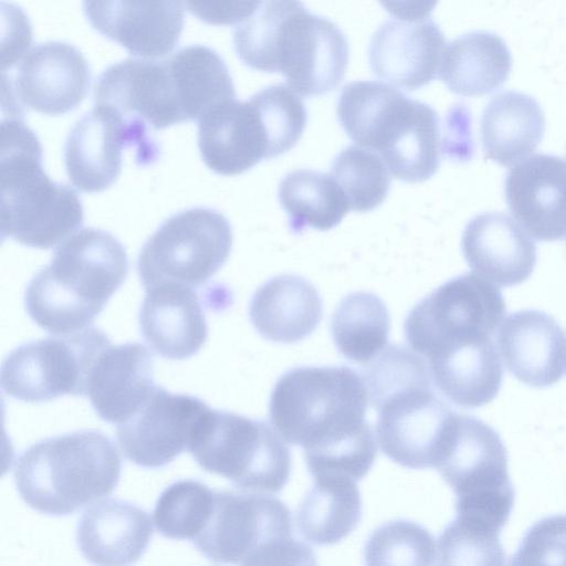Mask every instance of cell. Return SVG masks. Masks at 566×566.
<instances>
[{
  "instance_id": "1",
  "label": "cell",
  "mask_w": 566,
  "mask_h": 566,
  "mask_svg": "<svg viewBox=\"0 0 566 566\" xmlns=\"http://www.w3.org/2000/svg\"><path fill=\"white\" fill-rule=\"evenodd\" d=\"M238 46L245 65L281 73L290 88L306 97L335 90L348 64L343 31L298 1L264 3L241 27Z\"/></svg>"
},
{
  "instance_id": "2",
  "label": "cell",
  "mask_w": 566,
  "mask_h": 566,
  "mask_svg": "<svg viewBox=\"0 0 566 566\" xmlns=\"http://www.w3.org/2000/svg\"><path fill=\"white\" fill-rule=\"evenodd\" d=\"M128 273L123 244L109 232L82 228L54 251L29 282L24 306L32 321L54 335L88 328Z\"/></svg>"
},
{
  "instance_id": "3",
  "label": "cell",
  "mask_w": 566,
  "mask_h": 566,
  "mask_svg": "<svg viewBox=\"0 0 566 566\" xmlns=\"http://www.w3.org/2000/svg\"><path fill=\"white\" fill-rule=\"evenodd\" d=\"M337 117L348 137L374 150L396 179L421 182L439 168L440 119L428 104L378 81L346 84Z\"/></svg>"
},
{
  "instance_id": "4",
  "label": "cell",
  "mask_w": 566,
  "mask_h": 566,
  "mask_svg": "<svg viewBox=\"0 0 566 566\" xmlns=\"http://www.w3.org/2000/svg\"><path fill=\"white\" fill-rule=\"evenodd\" d=\"M42 146L22 118L1 122L0 221L2 238L50 249L75 233L84 219L77 193L43 169Z\"/></svg>"
},
{
  "instance_id": "5",
  "label": "cell",
  "mask_w": 566,
  "mask_h": 566,
  "mask_svg": "<svg viewBox=\"0 0 566 566\" xmlns=\"http://www.w3.org/2000/svg\"><path fill=\"white\" fill-rule=\"evenodd\" d=\"M122 459L116 444L97 430H78L40 440L15 460L17 490L33 510L64 516L111 494Z\"/></svg>"
},
{
  "instance_id": "6",
  "label": "cell",
  "mask_w": 566,
  "mask_h": 566,
  "mask_svg": "<svg viewBox=\"0 0 566 566\" xmlns=\"http://www.w3.org/2000/svg\"><path fill=\"white\" fill-rule=\"evenodd\" d=\"M368 401L365 381L352 368L297 367L274 385L269 417L285 442L311 451L370 428Z\"/></svg>"
},
{
  "instance_id": "7",
  "label": "cell",
  "mask_w": 566,
  "mask_h": 566,
  "mask_svg": "<svg viewBox=\"0 0 566 566\" xmlns=\"http://www.w3.org/2000/svg\"><path fill=\"white\" fill-rule=\"evenodd\" d=\"M188 451L200 468L251 493H277L291 473L290 449L273 428L210 407L198 420Z\"/></svg>"
},
{
  "instance_id": "8",
  "label": "cell",
  "mask_w": 566,
  "mask_h": 566,
  "mask_svg": "<svg viewBox=\"0 0 566 566\" xmlns=\"http://www.w3.org/2000/svg\"><path fill=\"white\" fill-rule=\"evenodd\" d=\"M457 496V516L497 532L514 504L507 451L500 434L479 418L457 413L437 467Z\"/></svg>"
},
{
  "instance_id": "9",
  "label": "cell",
  "mask_w": 566,
  "mask_h": 566,
  "mask_svg": "<svg viewBox=\"0 0 566 566\" xmlns=\"http://www.w3.org/2000/svg\"><path fill=\"white\" fill-rule=\"evenodd\" d=\"M506 312L500 289L474 273L458 275L418 302L405 321L410 348L429 359L493 340Z\"/></svg>"
},
{
  "instance_id": "10",
  "label": "cell",
  "mask_w": 566,
  "mask_h": 566,
  "mask_svg": "<svg viewBox=\"0 0 566 566\" xmlns=\"http://www.w3.org/2000/svg\"><path fill=\"white\" fill-rule=\"evenodd\" d=\"M232 228L219 211L195 207L166 219L144 243L137 269L145 290L163 283L200 287L228 260Z\"/></svg>"
},
{
  "instance_id": "11",
  "label": "cell",
  "mask_w": 566,
  "mask_h": 566,
  "mask_svg": "<svg viewBox=\"0 0 566 566\" xmlns=\"http://www.w3.org/2000/svg\"><path fill=\"white\" fill-rule=\"evenodd\" d=\"M109 345L106 334L96 327L22 344L2 363L1 388L25 402L84 396L93 365Z\"/></svg>"
},
{
  "instance_id": "12",
  "label": "cell",
  "mask_w": 566,
  "mask_h": 566,
  "mask_svg": "<svg viewBox=\"0 0 566 566\" xmlns=\"http://www.w3.org/2000/svg\"><path fill=\"white\" fill-rule=\"evenodd\" d=\"M369 401L378 410L377 441L390 460L410 469L438 467L457 412L434 394L431 379Z\"/></svg>"
},
{
  "instance_id": "13",
  "label": "cell",
  "mask_w": 566,
  "mask_h": 566,
  "mask_svg": "<svg viewBox=\"0 0 566 566\" xmlns=\"http://www.w3.org/2000/svg\"><path fill=\"white\" fill-rule=\"evenodd\" d=\"M176 65L164 60L128 57L96 78L94 102L117 112L143 133L190 122Z\"/></svg>"
},
{
  "instance_id": "14",
  "label": "cell",
  "mask_w": 566,
  "mask_h": 566,
  "mask_svg": "<svg viewBox=\"0 0 566 566\" xmlns=\"http://www.w3.org/2000/svg\"><path fill=\"white\" fill-rule=\"evenodd\" d=\"M91 70L74 45L36 43L19 62L13 77L2 75V112L22 118L24 109L60 115L76 108L88 93Z\"/></svg>"
},
{
  "instance_id": "15",
  "label": "cell",
  "mask_w": 566,
  "mask_h": 566,
  "mask_svg": "<svg viewBox=\"0 0 566 566\" xmlns=\"http://www.w3.org/2000/svg\"><path fill=\"white\" fill-rule=\"evenodd\" d=\"M125 147L135 149L138 165H151L160 157L151 136L132 127L113 108L94 104L65 139L64 164L70 181L85 192L107 189L120 174Z\"/></svg>"
},
{
  "instance_id": "16",
  "label": "cell",
  "mask_w": 566,
  "mask_h": 566,
  "mask_svg": "<svg viewBox=\"0 0 566 566\" xmlns=\"http://www.w3.org/2000/svg\"><path fill=\"white\" fill-rule=\"evenodd\" d=\"M284 536H292V521L281 500L218 491L208 524L192 543L213 564L240 566L262 544Z\"/></svg>"
},
{
  "instance_id": "17",
  "label": "cell",
  "mask_w": 566,
  "mask_h": 566,
  "mask_svg": "<svg viewBox=\"0 0 566 566\" xmlns=\"http://www.w3.org/2000/svg\"><path fill=\"white\" fill-rule=\"evenodd\" d=\"M433 6L390 10L392 17L378 28L369 44V64L377 77L406 91L437 77L447 45L430 17Z\"/></svg>"
},
{
  "instance_id": "18",
  "label": "cell",
  "mask_w": 566,
  "mask_h": 566,
  "mask_svg": "<svg viewBox=\"0 0 566 566\" xmlns=\"http://www.w3.org/2000/svg\"><path fill=\"white\" fill-rule=\"evenodd\" d=\"M209 406L201 399L156 386L147 401L116 434L124 455L138 467L157 469L188 450L192 431Z\"/></svg>"
},
{
  "instance_id": "19",
  "label": "cell",
  "mask_w": 566,
  "mask_h": 566,
  "mask_svg": "<svg viewBox=\"0 0 566 566\" xmlns=\"http://www.w3.org/2000/svg\"><path fill=\"white\" fill-rule=\"evenodd\" d=\"M505 199L520 226L539 241L566 237V160L536 154L511 168Z\"/></svg>"
},
{
  "instance_id": "20",
  "label": "cell",
  "mask_w": 566,
  "mask_h": 566,
  "mask_svg": "<svg viewBox=\"0 0 566 566\" xmlns=\"http://www.w3.org/2000/svg\"><path fill=\"white\" fill-rule=\"evenodd\" d=\"M83 11L99 33L148 59L174 50L185 20L180 1H84Z\"/></svg>"
},
{
  "instance_id": "21",
  "label": "cell",
  "mask_w": 566,
  "mask_h": 566,
  "mask_svg": "<svg viewBox=\"0 0 566 566\" xmlns=\"http://www.w3.org/2000/svg\"><path fill=\"white\" fill-rule=\"evenodd\" d=\"M198 147L207 167L223 176L242 174L270 158L265 128L250 99H228L207 111L198 119Z\"/></svg>"
},
{
  "instance_id": "22",
  "label": "cell",
  "mask_w": 566,
  "mask_h": 566,
  "mask_svg": "<svg viewBox=\"0 0 566 566\" xmlns=\"http://www.w3.org/2000/svg\"><path fill=\"white\" fill-rule=\"evenodd\" d=\"M497 345L507 370L521 382L544 388L566 369V336L547 313L522 310L503 319Z\"/></svg>"
},
{
  "instance_id": "23",
  "label": "cell",
  "mask_w": 566,
  "mask_h": 566,
  "mask_svg": "<svg viewBox=\"0 0 566 566\" xmlns=\"http://www.w3.org/2000/svg\"><path fill=\"white\" fill-rule=\"evenodd\" d=\"M461 249L474 274L500 286L525 282L537 259L534 241L502 212L472 218L464 228Z\"/></svg>"
},
{
  "instance_id": "24",
  "label": "cell",
  "mask_w": 566,
  "mask_h": 566,
  "mask_svg": "<svg viewBox=\"0 0 566 566\" xmlns=\"http://www.w3.org/2000/svg\"><path fill=\"white\" fill-rule=\"evenodd\" d=\"M138 322L149 347L168 359L196 355L208 337L203 296L182 284L163 283L146 290Z\"/></svg>"
},
{
  "instance_id": "25",
  "label": "cell",
  "mask_w": 566,
  "mask_h": 566,
  "mask_svg": "<svg viewBox=\"0 0 566 566\" xmlns=\"http://www.w3.org/2000/svg\"><path fill=\"white\" fill-rule=\"evenodd\" d=\"M156 386L154 358L144 345H109L93 365L86 396L103 420L117 426L142 408Z\"/></svg>"
},
{
  "instance_id": "26",
  "label": "cell",
  "mask_w": 566,
  "mask_h": 566,
  "mask_svg": "<svg viewBox=\"0 0 566 566\" xmlns=\"http://www.w3.org/2000/svg\"><path fill=\"white\" fill-rule=\"evenodd\" d=\"M151 536L147 512L118 499L88 507L76 530L77 546L94 566H133L145 554Z\"/></svg>"
},
{
  "instance_id": "27",
  "label": "cell",
  "mask_w": 566,
  "mask_h": 566,
  "mask_svg": "<svg viewBox=\"0 0 566 566\" xmlns=\"http://www.w3.org/2000/svg\"><path fill=\"white\" fill-rule=\"evenodd\" d=\"M322 311L319 294L308 281L294 274H281L255 291L249 316L265 339L293 344L316 329Z\"/></svg>"
},
{
  "instance_id": "28",
  "label": "cell",
  "mask_w": 566,
  "mask_h": 566,
  "mask_svg": "<svg viewBox=\"0 0 566 566\" xmlns=\"http://www.w3.org/2000/svg\"><path fill=\"white\" fill-rule=\"evenodd\" d=\"M480 132L485 157L511 166L536 149L544 136L545 115L534 97L504 91L484 107Z\"/></svg>"
},
{
  "instance_id": "29",
  "label": "cell",
  "mask_w": 566,
  "mask_h": 566,
  "mask_svg": "<svg viewBox=\"0 0 566 566\" xmlns=\"http://www.w3.org/2000/svg\"><path fill=\"white\" fill-rule=\"evenodd\" d=\"M511 67L505 41L496 33L479 30L462 34L446 46L439 76L451 92L475 96L499 88Z\"/></svg>"
},
{
  "instance_id": "30",
  "label": "cell",
  "mask_w": 566,
  "mask_h": 566,
  "mask_svg": "<svg viewBox=\"0 0 566 566\" xmlns=\"http://www.w3.org/2000/svg\"><path fill=\"white\" fill-rule=\"evenodd\" d=\"M427 361L438 390L459 407L484 406L500 391L503 367L493 340L444 353Z\"/></svg>"
},
{
  "instance_id": "31",
  "label": "cell",
  "mask_w": 566,
  "mask_h": 566,
  "mask_svg": "<svg viewBox=\"0 0 566 566\" xmlns=\"http://www.w3.org/2000/svg\"><path fill=\"white\" fill-rule=\"evenodd\" d=\"M301 501L296 526L315 545H333L345 538L358 524L361 500L356 481L344 476H323Z\"/></svg>"
},
{
  "instance_id": "32",
  "label": "cell",
  "mask_w": 566,
  "mask_h": 566,
  "mask_svg": "<svg viewBox=\"0 0 566 566\" xmlns=\"http://www.w3.org/2000/svg\"><path fill=\"white\" fill-rule=\"evenodd\" d=\"M279 200L289 216V228L293 233H301L306 228L333 229L350 210L333 176L312 169L289 172L280 182Z\"/></svg>"
},
{
  "instance_id": "33",
  "label": "cell",
  "mask_w": 566,
  "mask_h": 566,
  "mask_svg": "<svg viewBox=\"0 0 566 566\" xmlns=\"http://www.w3.org/2000/svg\"><path fill=\"white\" fill-rule=\"evenodd\" d=\"M389 327L387 306L370 292L346 295L331 321L332 336L338 352L357 364L370 363L386 348Z\"/></svg>"
},
{
  "instance_id": "34",
  "label": "cell",
  "mask_w": 566,
  "mask_h": 566,
  "mask_svg": "<svg viewBox=\"0 0 566 566\" xmlns=\"http://www.w3.org/2000/svg\"><path fill=\"white\" fill-rule=\"evenodd\" d=\"M216 491L197 480H179L167 486L154 509L157 531L167 538L193 542L213 510Z\"/></svg>"
},
{
  "instance_id": "35",
  "label": "cell",
  "mask_w": 566,
  "mask_h": 566,
  "mask_svg": "<svg viewBox=\"0 0 566 566\" xmlns=\"http://www.w3.org/2000/svg\"><path fill=\"white\" fill-rule=\"evenodd\" d=\"M331 175L343 190L349 209L358 212L380 206L390 188V172L384 160L358 145L347 146L334 158Z\"/></svg>"
},
{
  "instance_id": "36",
  "label": "cell",
  "mask_w": 566,
  "mask_h": 566,
  "mask_svg": "<svg viewBox=\"0 0 566 566\" xmlns=\"http://www.w3.org/2000/svg\"><path fill=\"white\" fill-rule=\"evenodd\" d=\"M364 559L366 566H433L434 538L418 523L389 521L370 534Z\"/></svg>"
},
{
  "instance_id": "37",
  "label": "cell",
  "mask_w": 566,
  "mask_h": 566,
  "mask_svg": "<svg viewBox=\"0 0 566 566\" xmlns=\"http://www.w3.org/2000/svg\"><path fill=\"white\" fill-rule=\"evenodd\" d=\"M265 128L270 158L293 148L301 138L307 113L301 97L285 84L268 86L249 98Z\"/></svg>"
},
{
  "instance_id": "38",
  "label": "cell",
  "mask_w": 566,
  "mask_h": 566,
  "mask_svg": "<svg viewBox=\"0 0 566 566\" xmlns=\"http://www.w3.org/2000/svg\"><path fill=\"white\" fill-rule=\"evenodd\" d=\"M499 532L455 517L438 541L437 566H505Z\"/></svg>"
},
{
  "instance_id": "39",
  "label": "cell",
  "mask_w": 566,
  "mask_h": 566,
  "mask_svg": "<svg viewBox=\"0 0 566 566\" xmlns=\"http://www.w3.org/2000/svg\"><path fill=\"white\" fill-rule=\"evenodd\" d=\"M509 566H566V514L534 523L524 534Z\"/></svg>"
},
{
  "instance_id": "40",
  "label": "cell",
  "mask_w": 566,
  "mask_h": 566,
  "mask_svg": "<svg viewBox=\"0 0 566 566\" xmlns=\"http://www.w3.org/2000/svg\"><path fill=\"white\" fill-rule=\"evenodd\" d=\"M240 566H318L312 548L292 536L271 539Z\"/></svg>"
},
{
  "instance_id": "41",
  "label": "cell",
  "mask_w": 566,
  "mask_h": 566,
  "mask_svg": "<svg viewBox=\"0 0 566 566\" xmlns=\"http://www.w3.org/2000/svg\"><path fill=\"white\" fill-rule=\"evenodd\" d=\"M260 2H185V7L205 22L229 24L241 22L250 17Z\"/></svg>"
}]
</instances>
